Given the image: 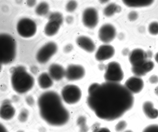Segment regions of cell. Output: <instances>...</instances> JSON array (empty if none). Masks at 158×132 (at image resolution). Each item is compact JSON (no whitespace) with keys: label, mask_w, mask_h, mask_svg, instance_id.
I'll use <instances>...</instances> for the list:
<instances>
[{"label":"cell","mask_w":158,"mask_h":132,"mask_svg":"<svg viewBox=\"0 0 158 132\" xmlns=\"http://www.w3.org/2000/svg\"><path fill=\"white\" fill-rule=\"evenodd\" d=\"M88 93V107L98 118L106 121L119 118L134 103L133 94L119 83H94L89 87Z\"/></svg>","instance_id":"cell-1"},{"label":"cell","mask_w":158,"mask_h":132,"mask_svg":"<svg viewBox=\"0 0 158 132\" xmlns=\"http://www.w3.org/2000/svg\"><path fill=\"white\" fill-rule=\"evenodd\" d=\"M38 105L40 116L49 125L62 126L69 120V112L56 92L50 91L42 93L38 99Z\"/></svg>","instance_id":"cell-2"},{"label":"cell","mask_w":158,"mask_h":132,"mask_svg":"<svg viewBox=\"0 0 158 132\" xmlns=\"http://www.w3.org/2000/svg\"><path fill=\"white\" fill-rule=\"evenodd\" d=\"M12 73L11 80L12 88L20 94L25 93L30 90L34 84L33 76L27 72L22 66L14 67L10 69Z\"/></svg>","instance_id":"cell-3"},{"label":"cell","mask_w":158,"mask_h":132,"mask_svg":"<svg viewBox=\"0 0 158 132\" xmlns=\"http://www.w3.org/2000/svg\"><path fill=\"white\" fill-rule=\"evenodd\" d=\"M16 53V44L15 39L7 34L0 35V61L7 64L14 60Z\"/></svg>","instance_id":"cell-4"},{"label":"cell","mask_w":158,"mask_h":132,"mask_svg":"<svg viewBox=\"0 0 158 132\" xmlns=\"http://www.w3.org/2000/svg\"><path fill=\"white\" fill-rule=\"evenodd\" d=\"M104 77L107 82L119 83L122 81L124 73L120 64L115 61L109 63L106 66Z\"/></svg>","instance_id":"cell-5"},{"label":"cell","mask_w":158,"mask_h":132,"mask_svg":"<svg viewBox=\"0 0 158 132\" xmlns=\"http://www.w3.org/2000/svg\"><path fill=\"white\" fill-rule=\"evenodd\" d=\"M62 97L64 101L69 104H73L80 100L82 93L80 88L77 85L70 84L64 86L61 91Z\"/></svg>","instance_id":"cell-6"},{"label":"cell","mask_w":158,"mask_h":132,"mask_svg":"<svg viewBox=\"0 0 158 132\" xmlns=\"http://www.w3.org/2000/svg\"><path fill=\"white\" fill-rule=\"evenodd\" d=\"M36 30L35 23L29 18H22L17 24V32L20 35L24 38H29L33 36L35 34Z\"/></svg>","instance_id":"cell-7"},{"label":"cell","mask_w":158,"mask_h":132,"mask_svg":"<svg viewBox=\"0 0 158 132\" xmlns=\"http://www.w3.org/2000/svg\"><path fill=\"white\" fill-rule=\"evenodd\" d=\"M152 52L136 48L132 50L129 54V60L132 67H137L142 65L152 58Z\"/></svg>","instance_id":"cell-8"},{"label":"cell","mask_w":158,"mask_h":132,"mask_svg":"<svg viewBox=\"0 0 158 132\" xmlns=\"http://www.w3.org/2000/svg\"><path fill=\"white\" fill-rule=\"evenodd\" d=\"M57 49L56 44L50 42L42 46L38 51L36 59L40 63L43 64L47 62L56 52Z\"/></svg>","instance_id":"cell-9"},{"label":"cell","mask_w":158,"mask_h":132,"mask_svg":"<svg viewBox=\"0 0 158 132\" xmlns=\"http://www.w3.org/2000/svg\"><path fill=\"white\" fill-rule=\"evenodd\" d=\"M82 22L86 27L93 28L97 24L98 16L97 10L93 7H88L84 11L82 16Z\"/></svg>","instance_id":"cell-10"},{"label":"cell","mask_w":158,"mask_h":132,"mask_svg":"<svg viewBox=\"0 0 158 132\" xmlns=\"http://www.w3.org/2000/svg\"><path fill=\"white\" fill-rule=\"evenodd\" d=\"M85 75V68L80 65L70 64L65 70V76L69 81H73L81 79Z\"/></svg>","instance_id":"cell-11"},{"label":"cell","mask_w":158,"mask_h":132,"mask_svg":"<svg viewBox=\"0 0 158 132\" xmlns=\"http://www.w3.org/2000/svg\"><path fill=\"white\" fill-rule=\"evenodd\" d=\"M116 33V30L114 26L110 24H106L100 28L98 35L101 41L105 43H108L113 40Z\"/></svg>","instance_id":"cell-12"},{"label":"cell","mask_w":158,"mask_h":132,"mask_svg":"<svg viewBox=\"0 0 158 132\" xmlns=\"http://www.w3.org/2000/svg\"><path fill=\"white\" fill-rule=\"evenodd\" d=\"M115 53L114 47L111 45L103 44L98 48L95 54V58L99 61H103L112 58Z\"/></svg>","instance_id":"cell-13"},{"label":"cell","mask_w":158,"mask_h":132,"mask_svg":"<svg viewBox=\"0 0 158 132\" xmlns=\"http://www.w3.org/2000/svg\"><path fill=\"white\" fill-rule=\"evenodd\" d=\"M124 85L131 93L136 94L139 93L142 90L144 83L140 77L133 76L126 80Z\"/></svg>","instance_id":"cell-14"},{"label":"cell","mask_w":158,"mask_h":132,"mask_svg":"<svg viewBox=\"0 0 158 132\" xmlns=\"http://www.w3.org/2000/svg\"><path fill=\"white\" fill-rule=\"evenodd\" d=\"M15 113V109L10 101L8 100L3 101L0 108L1 118L4 120H9L13 117Z\"/></svg>","instance_id":"cell-15"},{"label":"cell","mask_w":158,"mask_h":132,"mask_svg":"<svg viewBox=\"0 0 158 132\" xmlns=\"http://www.w3.org/2000/svg\"><path fill=\"white\" fill-rule=\"evenodd\" d=\"M154 66L153 62L149 60L139 66L132 67L131 70L135 76L140 77L144 76L148 72L151 71Z\"/></svg>","instance_id":"cell-16"},{"label":"cell","mask_w":158,"mask_h":132,"mask_svg":"<svg viewBox=\"0 0 158 132\" xmlns=\"http://www.w3.org/2000/svg\"><path fill=\"white\" fill-rule=\"evenodd\" d=\"M77 45L86 52H93L95 48V45L93 40L89 37L81 36L77 38L76 40Z\"/></svg>","instance_id":"cell-17"},{"label":"cell","mask_w":158,"mask_h":132,"mask_svg":"<svg viewBox=\"0 0 158 132\" xmlns=\"http://www.w3.org/2000/svg\"><path fill=\"white\" fill-rule=\"evenodd\" d=\"M48 72L52 79L58 81L62 79L65 76V70L61 65L53 64L49 66Z\"/></svg>","instance_id":"cell-18"},{"label":"cell","mask_w":158,"mask_h":132,"mask_svg":"<svg viewBox=\"0 0 158 132\" xmlns=\"http://www.w3.org/2000/svg\"><path fill=\"white\" fill-rule=\"evenodd\" d=\"M142 109L146 116L151 119H155L158 117V110L154 107L153 103L147 101L143 103Z\"/></svg>","instance_id":"cell-19"},{"label":"cell","mask_w":158,"mask_h":132,"mask_svg":"<svg viewBox=\"0 0 158 132\" xmlns=\"http://www.w3.org/2000/svg\"><path fill=\"white\" fill-rule=\"evenodd\" d=\"M38 82L40 87L43 89L50 88L53 83L52 78L49 74L46 72H43L39 76Z\"/></svg>","instance_id":"cell-20"},{"label":"cell","mask_w":158,"mask_h":132,"mask_svg":"<svg viewBox=\"0 0 158 132\" xmlns=\"http://www.w3.org/2000/svg\"><path fill=\"white\" fill-rule=\"evenodd\" d=\"M61 25L58 22L49 20L44 28V33L48 36H52L56 34Z\"/></svg>","instance_id":"cell-21"},{"label":"cell","mask_w":158,"mask_h":132,"mask_svg":"<svg viewBox=\"0 0 158 132\" xmlns=\"http://www.w3.org/2000/svg\"><path fill=\"white\" fill-rule=\"evenodd\" d=\"M123 3L130 7H141L150 5L153 2V0H123Z\"/></svg>","instance_id":"cell-22"},{"label":"cell","mask_w":158,"mask_h":132,"mask_svg":"<svg viewBox=\"0 0 158 132\" xmlns=\"http://www.w3.org/2000/svg\"><path fill=\"white\" fill-rule=\"evenodd\" d=\"M121 7L114 3H111L107 6L103 10V14L107 17L113 15L115 13L119 12Z\"/></svg>","instance_id":"cell-23"},{"label":"cell","mask_w":158,"mask_h":132,"mask_svg":"<svg viewBox=\"0 0 158 132\" xmlns=\"http://www.w3.org/2000/svg\"><path fill=\"white\" fill-rule=\"evenodd\" d=\"M49 10L48 4L45 2L39 3L36 7L35 12L36 14L40 16H43L47 14Z\"/></svg>","instance_id":"cell-24"},{"label":"cell","mask_w":158,"mask_h":132,"mask_svg":"<svg viewBox=\"0 0 158 132\" xmlns=\"http://www.w3.org/2000/svg\"><path fill=\"white\" fill-rule=\"evenodd\" d=\"M77 123L80 128V132H87L88 128L86 126V119L83 116L79 117L77 120Z\"/></svg>","instance_id":"cell-25"},{"label":"cell","mask_w":158,"mask_h":132,"mask_svg":"<svg viewBox=\"0 0 158 132\" xmlns=\"http://www.w3.org/2000/svg\"><path fill=\"white\" fill-rule=\"evenodd\" d=\"M49 20L55 21L61 25L63 22V18L62 14L58 12H54L51 13L49 16Z\"/></svg>","instance_id":"cell-26"},{"label":"cell","mask_w":158,"mask_h":132,"mask_svg":"<svg viewBox=\"0 0 158 132\" xmlns=\"http://www.w3.org/2000/svg\"><path fill=\"white\" fill-rule=\"evenodd\" d=\"M127 126V122L124 120L118 122L115 126V130L117 132H121L124 131Z\"/></svg>","instance_id":"cell-27"},{"label":"cell","mask_w":158,"mask_h":132,"mask_svg":"<svg viewBox=\"0 0 158 132\" xmlns=\"http://www.w3.org/2000/svg\"><path fill=\"white\" fill-rule=\"evenodd\" d=\"M148 30L149 33L153 35L158 34V23L153 22L149 25Z\"/></svg>","instance_id":"cell-28"},{"label":"cell","mask_w":158,"mask_h":132,"mask_svg":"<svg viewBox=\"0 0 158 132\" xmlns=\"http://www.w3.org/2000/svg\"><path fill=\"white\" fill-rule=\"evenodd\" d=\"M28 115V110L26 109H24L19 113L18 117V119L22 122H25L27 120Z\"/></svg>","instance_id":"cell-29"},{"label":"cell","mask_w":158,"mask_h":132,"mask_svg":"<svg viewBox=\"0 0 158 132\" xmlns=\"http://www.w3.org/2000/svg\"><path fill=\"white\" fill-rule=\"evenodd\" d=\"M77 6V4L76 1L73 0L69 1L66 5V10L69 12H73L76 9Z\"/></svg>","instance_id":"cell-30"},{"label":"cell","mask_w":158,"mask_h":132,"mask_svg":"<svg viewBox=\"0 0 158 132\" xmlns=\"http://www.w3.org/2000/svg\"><path fill=\"white\" fill-rule=\"evenodd\" d=\"M142 132H158V125L153 124L148 126Z\"/></svg>","instance_id":"cell-31"},{"label":"cell","mask_w":158,"mask_h":132,"mask_svg":"<svg viewBox=\"0 0 158 132\" xmlns=\"http://www.w3.org/2000/svg\"><path fill=\"white\" fill-rule=\"evenodd\" d=\"M138 14L135 11L130 12L128 14V18L130 20L134 21L137 19L138 17Z\"/></svg>","instance_id":"cell-32"},{"label":"cell","mask_w":158,"mask_h":132,"mask_svg":"<svg viewBox=\"0 0 158 132\" xmlns=\"http://www.w3.org/2000/svg\"><path fill=\"white\" fill-rule=\"evenodd\" d=\"M149 82L152 84H155L158 83V76L156 75H152L149 79Z\"/></svg>","instance_id":"cell-33"},{"label":"cell","mask_w":158,"mask_h":132,"mask_svg":"<svg viewBox=\"0 0 158 132\" xmlns=\"http://www.w3.org/2000/svg\"><path fill=\"white\" fill-rule=\"evenodd\" d=\"M26 101L29 105L32 106L34 103V100L33 97L31 96H27L26 99Z\"/></svg>","instance_id":"cell-34"},{"label":"cell","mask_w":158,"mask_h":132,"mask_svg":"<svg viewBox=\"0 0 158 132\" xmlns=\"http://www.w3.org/2000/svg\"><path fill=\"white\" fill-rule=\"evenodd\" d=\"M93 132H111L107 128L100 127L95 129Z\"/></svg>","instance_id":"cell-35"},{"label":"cell","mask_w":158,"mask_h":132,"mask_svg":"<svg viewBox=\"0 0 158 132\" xmlns=\"http://www.w3.org/2000/svg\"><path fill=\"white\" fill-rule=\"evenodd\" d=\"M36 3L35 0H27V5L30 7H32L34 6Z\"/></svg>","instance_id":"cell-36"},{"label":"cell","mask_w":158,"mask_h":132,"mask_svg":"<svg viewBox=\"0 0 158 132\" xmlns=\"http://www.w3.org/2000/svg\"><path fill=\"white\" fill-rule=\"evenodd\" d=\"M73 17L71 16H67L66 18V21L68 24H70L73 21Z\"/></svg>","instance_id":"cell-37"},{"label":"cell","mask_w":158,"mask_h":132,"mask_svg":"<svg viewBox=\"0 0 158 132\" xmlns=\"http://www.w3.org/2000/svg\"><path fill=\"white\" fill-rule=\"evenodd\" d=\"M73 48L72 45H68L66 46L64 48V51L65 52H68L70 51Z\"/></svg>","instance_id":"cell-38"},{"label":"cell","mask_w":158,"mask_h":132,"mask_svg":"<svg viewBox=\"0 0 158 132\" xmlns=\"http://www.w3.org/2000/svg\"><path fill=\"white\" fill-rule=\"evenodd\" d=\"M0 132H8L5 126L1 124L0 125Z\"/></svg>","instance_id":"cell-39"},{"label":"cell","mask_w":158,"mask_h":132,"mask_svg":"<svg viewBox=\"0 0 158 132\" xmlns=\"http://www.w3.org/2000/svg\"><path fill=\"white\" fill-rule=\"evenodd\" d=\"M37 68L36 67L34 66L32 67L31 68V70L32 72L34 73L37 72Z\"/></svg>","instance_id":"cell-40"},{"label":"cell","mask_w":158,"mask_h":132,"mask_svg":"<svg viewBox=\"0 0 158 132\" xmlns=\"http://www.w3.org/2000/svg\"><path fill=\"white\" fill-rule=\"evenodd\" d=\"M129 53V50L127 49H124L123 51V54L124 55H127Z\"/></svg>","instance_id":"cell-41"},{"label":"cell","mask_w":158,"mask_h":132,"mask_svg":"<svg viewBox=\"0 0 158 132\" xmlns=\"http://www.w3.org/2000/svg\"><path fill=\"white\" fill-rule=\"evenodd\" d=\"M154 92L155 94L158 96V86H157L154 89Z\"/></svg>","instance_id":"cell-42"},{"label":"cell","mask_w":158,"mask_h":132,"mask_svg":"<svg viewBox=\"0 0 158 132\" xmlns=\"http://www.w3.org/2000/svg\"><path fill=\"white\" fill-rule=\"evenodd\" d=\"M155 59L156 61L158 63V52L155 55Z\"/></svg>","instance_id":"cell-43"},{"label":"cell","mask_w":158,"mask_h":132,"mask_svg":"<svg viewBox=\"0 0 158 132\" xmlns=\"http://www.w3.org/2000/svg\"><path fill=\"white\" fill-rule=\"evenodd\" d=\"M123 132H133L132 130H126Z\"/></svg>","instance_id":"cell-44"},{"label":"cell","mask_w":158,"mask_h":132,"mask_svg":"<svg viewBox=\"0 0 158 132\" xmlns=\"http://www.w3.org/2000/svg\"><path fill=\"white\" fill-rule=\"evenodd\" d=\"M17 132H24V131L22 130H20L18 131Z\"/></svg>","instance_id":"cell-45"},{"label":"cell","mask_w":158,"mask_h":132,"mask_svg":"<svg viewBox=\"0 0 158 132\" xmlns=\"http://www.w3.org/2000/svg\"></svg>","instance_id":"cell-46"}]
</instances>
